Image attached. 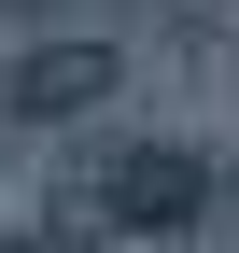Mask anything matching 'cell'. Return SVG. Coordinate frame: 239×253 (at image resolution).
I'll use <instances>...</instances> for the list:
<instances>
[{"label":"cell","mask_w":239,"mask_h":253,"mask_svg":"<svg viewBox=\"0 0 239 253\" xmlns=\"http://www.w3.org/2000/svg\"><path fill=\"white\" fill-rule=\"evenodd\" d=\"M211 155L197 141H113L99 155V183H84V211H99L113 239H183V225H211Z\"/></svg>","instance_id":"1"},{"label":"cell","mask_w":239,"mask_h":253,"mask_svg":"<svg viewBox=\"0 0 239 253\" xmlns=\"http://www.w3.org/2000/svg\"><path fill=\"white\" fill-rule=\"evenodd\" d=\"M113 84H127V56H113V42H28L0 99H14V126H71V113H99Z\"/></svg>","instance_id":"2"},{"label":"cell","mask_w":239,"mask_h":253,"mask_svg":"<svg viewBox=\"0 0 239 253\" xmlns=\"http://www.w3.org/2000/svg\"><path fill=\"white\" fill-rule=\"evenodd\" d=\"M0 14H56V0H0Z\"/></svg>","instance_id":"4"},{"label":"cell","mask_w":239,"mask_h":253,"mask_svg":"<svg viewBox=\"0 0 239 253\" xmlns=\"http://www.w3.org/2000/svg\"><path fill=\"white\" fill-rule=\"evenodd\" d=\"M0 253H71V239H0Z\"/></svg>","instance_id":"3"}]
</instances>
